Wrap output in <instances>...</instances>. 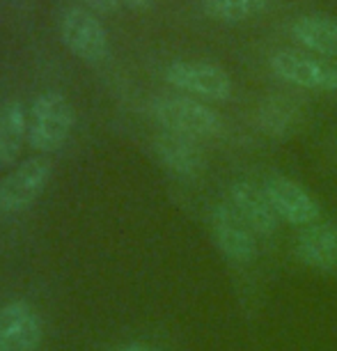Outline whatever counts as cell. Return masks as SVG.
Here are the masks:
<instances>
[{
    "label": "cell",
    "mask_w": 337,
    "mask_h": 351,
    "mask_svg": "<svg viewBox=\"0 0 337 351\" xmlns=\"http://www.w3.org/2000/svg\"><path fill=\"white\" fill-rule=\"evenodd\" d=\"M269 64L277 78L296 85V88L337 92V62H330L328 58L285 49L273 53Z\"/></svg>",
    "instance_id": "cell-3"
},
{
    "label": "cell",
    "mask_w": 337,
    "mask_h": 351,
    "mask_svg": "<svg viewBox=\"0 0 337 351\" xmlns=\"http://www.w3.org/2000/svg\"><path fill=\"white\" fill-rule=\"evenodd\" d=\"M269 0H202V12L214 21L241 23L264 14Z\"/></svg>",
    "instance_id": "cell-16"
},
{
    "label": "cell",
    "mask_w": 337,
    "mask_h": 351,
    "mask_svg": "<svg viewBox=\"0 0 337 351\" xmlns=\"http://www.w3.org/2000/svg\"><path fill=\"white\" fill-rule=\"evenodd\" d=\"M74 127V108L62 92H42L28 115V141L39 152L62 147Z\"/></svg>",
    "instance_id": "cell-2"
},
{
    "label": "cell",
    "mask_w": 337,
    "mask_h": 351,
    "mask_svg": "<svg viewBox=\"0 0 337 351\" xmlns=\"http://www.w3.org/2000/svg\"><path fill=\"white\" fill-rule=\"evenodd\" d=\"M51 175L53 165L42 156L28 158L21 165H16L0 182V211L3 214H18V211L32 207L37 197L44 193Z\"/></svg>",
    "instance_id": "cell-5"
},
{
    "label": "cell",
    "mask_w": 337,
    "mask_h": 351,
    "mask_svg": "<svg viewBox=\"0 0 337 351\" xmlns=\"http://www.w3.org/2000/svg\"><path fill=\"white\" fill-rule=\"evenodd\" d=\"M227 202L232 204V209L246 221V225L255 234L271 237L277 230L280 218H277L273 204L264 193V186H257V184L243 180L234 182L229 186Z\"/></svg>",
    "instance_id": "cell-10"
},
{
    "label": "cell",
    "mask_w": 337,
    "mask_h": 351,
    "mask_svg": "<svg viewBox=\"0 0 337 351\" xmlns=\"http://www.w3.org/2000/svg\"><path fill=\"white\" fill-rule=\"evenodd\" d=\"M85 5H88V10L92 12H99V14H110V12H115L120 8L122 0H83Z\"/></svg>",
    "instance_id": "cell-17"
},
{
    "label": "cell",
    "mask_w": 337,
    "mask_h": 351,
    "mask_svg": "<svg viewBox=\"0 0 337 351\" xmlns=\"http://www.w3.org/2000/svg\"><path fill=\"white\" fill-rule=\"evenodd\" d=\"M264 193L273 204L280 221L289 225H308L316 223L319 218V202L303 184L289 180V177H271L264 184Z\"/></svg>",
    "instance_id": "cell-8"
},
{
    "label": "cell",
    "mask_w": 337,
    "mask_h": 351,
    "mask_svg": "<svg viewBox=\"0 0 337 351\" xmlns=\"http://www.w3.org/2000/svg\"><path fill=\"white\" fill-rule=\"evenodd\" d=\"M292 37L303 49L319 58H337V19L326 14H305L292 23Z\"/></svg>",
    "instance_id": "cell-14"
},
{
    "label": "cell",
    "mask_w": 337,
    "mask_h": 351,
    "mask_svg": "<svg viewBox=\"0 0 337 351\" xmlns=\"http://www.w3.org/2000/svg\"><path fill=\"white\" fill-rule=\"evenodd\" d=\"M127 5H131V8H136V10H145V8H149L154 0H124Z\"/></svg>",
    "instance_id": "cell-18"
},
{
    "label": "cell",
    "mask_w": 337,
    "mask_h": 351,
    "mask_svg": "<svg viewBox=\"0 0 337 351\" xmlns=\"http://www.w3.org/2000/svg\"><path fill=\"white\" fill-rule=\"evenodd\" d=\"M151 115L163 131L188 136L193 141H209L225 131L223 117L200 99L184 95H165L151 101Z\"/></svg>",
    "instance_id": "cell-1"
},
{
    "label": "cell",
    "mask_w": 337,
    "mask_h": 351,
    "mask_svg": "<svg viewBox=\"0 0 337 351\" xmlns=\"http://www.w3.org/2000/svg\"><path fill=\"white\" fill-rule=\"evenodd\" d=\"M28 138V115L18 101H10L0 110V163L10 165L21 154L23 141Z\"/></svg>",
    "instance_id": "cell-15"
},
{
    "label": "cell",
    "mask_w": 337,
    "mask_h": 351,
    "mask_svg": "<svg viewBox=\"0 0 337 351\" xmlns=\"http://www.w3.org/2000/svg\"><path fill=\"white\" fill-rule=\"evenodd\" d=\"M165 81L173 88L204 101H225L232 95V78L218 64L202 60H179L165 69Z\"/></svg>",
    "instance_id": "cell-4"
},
{
    "label": "cell",
    "mask_w": 337,
    "mask_h": 351,
    "mask_svg": "<svg viewBox=\"0 0 337 351\" xmlns=\"http://www.w3.org/2000/svg\"><path fill=\"white\" fill-rule=\"evenodd\" d=\"M60 35L64 46L81 60L97 62L108 53V35L101 21L90 10L69 8L60 19Z\"/></svg>",
    "instance_id": "cell-7"
},
{
    "label": "cell",
    "mask_w": 337,
    "mask_h": 351,
    "mask_svg": "<svg viewBox=\"0 0 337 351\" xmlns=\"http://www.w3.org/2000/svg\"><path fill=\"white\" fill-rule=\"evenodd\" d=\"M120 351H151V349L145 347V344H127V347H122Z\"/></svg>",
    "instance_id": "cell-19"
},
{
    "label": "cell",
    "mask_w": 337,
    "mask_h": 351,
    "mask_svg": "<svg viewBox=\"0 0 337 351\" xmlns=\"http://www.w3.org/2000/svg\"><path fill=\"white\" fill-rule=\"evenodd\" d=\"M211 234L218 250L232 262L248 264L257 257V237L229 202H221L211 214Z\"/></svg>",
    "instance_id": "cell-6"
},
{
    "label": "cell",
    "mask_w": 337,
    "mask_h": 351,
    "mask_svg": "<svg viewBox=\"0 0 337 351\" xmlns=\"http://www.w3.org/2000/svg\"><path fill=\"white\" fill-rule=\"evenodd\" d=\"M156 158L161 161L163 168H168L177 177H197L204 170V152L197 145V141L188 136L173 134V131H163L154 141Z\"/></svg>",
    "instance_id": "cell-11"
},
{
    "label": "cell",
    "mask_w": 337,
    "mask_h": 351,
    "mask_svg": "<svg viewBox=\"0 0 337 351\" xmlns=\"http://www.w3.org/2000/svg\"><path fill=\"white\" fill-rule=\"evenodd\" d=\"M296 257L314 271L337 269V228L333 223H312L296 239Z\"/></svg>",
    "instance_id": "cell-12"
},
{
    "label": "cell",
    "mask_w": 337,
    "mask_h": 351,
    "mask_svg": "<svg viewBox=\"0 0 337 351\" xmlns=\"http://www.w3.org/2000/svg\"><path fill=\"white\" fill-rule=\"evenodd\" d=\"M42 322L30 303L10 301L0 308V351H37Z\"/></svg>",
    "instance_id": "cell-9"
},
{
    "label": "cell",
    "mask_w": 337,
    "mask_h": 351,
    "mask_svg": "<svg viewBox=\"0 0 337 351\" xmlns=\"http://www.w3.org/2000/svg\"><path fill=\"white\" fill-rule=\"evenodd\" d=\"M255 122L271 138H289L303 122V106L289 95H271L257 104Z\"/></svg>",
    "instance_id": "cell-13"
}]
</instances>
